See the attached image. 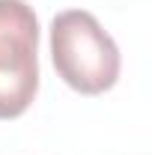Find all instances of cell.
I'll use <instances>...</instances> for the list:
<instances>
[{
  "instance_id": "1",
  "label": "cell",
  "mask_w": 152,
  "mask_h": 155,
  "mask_svg": "<svg viewBox=\"0 0 152 155\" xmlns=\"http://www.w3.org/2000/svg\"><path fill=\"white\" fill-rule=\"evenodd\" d=\"M51 60L57 75L84 96L111 90L119 78L116 42L84 9H66L51 21Z\"/></svg>"
},
{
  "instance_id": "2",
  "label": "cell",
  "mask_w": 152,
  "mask_h": 155,
  "mask_svg": "<svg viewBox=\"0 0 152 155\" xmlns=\"http://www.w3.org/2000/svg\"><path fill=\"white\" fill-rule=\"evenodd\" d=\"M39 18L24 0H0V119L21 116L39 90Z\"/></svg>"
}]
</instances>
